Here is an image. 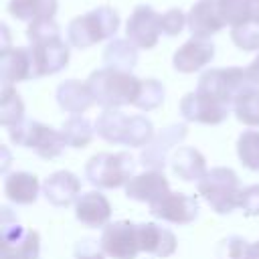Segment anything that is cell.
<instances>
[{
	"label": "cell",
	"instance_id": "obj_24",
	"mask_svg": "<svg viewBox=\"0 0 259 259\" xmlns=\"http://www.w3.org/2000/svg\"><path fill=\"white\" fill-rule=\"evenodd\" d=\"M154 125L148 117L144 115H132L130 123H127V132H125V140L123 146L130 148H140V146H148L154 140Z\"/></svg>",
	"mask_w": 259,
	"mask_h": 259
},
{
	"label": "cell",
	"instance_id": "obj_6",
	"mask_svg": "<svg viewBox=\"0 0 259 259\" xmlns=\"http://www.w3.org/2000/svg\"><path fill=\"white\" fill-rule=\"evenodd\" d=\"M99 245L107 257L113 259H136L140 249L138 225L130 221H115L103 227Z\"/></svg>",
	"mask_w": 259,
	"mask_h": 259
},
{
	"label": "cell",
	"instance_id": "obj_26",
	"mask_svg": "<svg viewBox=\"0 0 259 259\" xmlns=\"http://www.w3.org/2000/svg\"><path fill=\"white\" fill-rule=\"evenodd\" d=\"M32 75V69L28 67L26 55L22 51H16L14 55L4 57V81H22Z\"/></svg>",
	"mask_w": 259,
	"mask_h": 259
},
{
	"label": "cell",
	"instance_id": "obj_27",
	"mask_svg": "<svg viewBox=\"0 0 259 259\" xmlns=\"http://www.w3.org/2000/svg\"><path fill=\"white\" fill-rule=\"evenodd\" d=\"M164 101V87L150 79L146 83H142V91H140V97L136 101V107L142 109V111H150V109H156L160 103Z\"/></svg>",
	"mask_w": 259,
	"mask_h": 259
},
{
	"label": "cell",
	"instance_id": "obj_11",
	"mask_svg": "<svg viewBox=\"0 0 259 259\" xmlns=\"http://www.w3.org/2000/svg\"><path fill=\"white\" fill-rule=\"evenodd\" d=\"M168 192H170V184L164 172L160 170H146L142 174H136L125 184V196L130 200L148 202V206L160 200L162 196H166Z\"/></svg>",
	"mask_w": 259,
	"mask_h": 259
},
{
	"label": "cell",
	"instance_id": "obj_23",
	"mask_svg": "<svg viewBox=\"0 0 259 259\" xmlns=\"http://www.w3.org/2000/svg\"><path fill=\"white\" fill-rule=\"evenodd\" d=\"M237 156L245 168L259 172V132L257 130H245L237 138Z\"/></svg>",
	"mask_w": 259,
	"mask_h": 259
},
{
	"label": "cell",
	"instance_id": "obj_14",
	"mask_svg": "<svg viewBox=\"0 0 259 259\" xmlns=\"http://www.w3.org/2000/svg\"><path fill=\"white\" fill-rule=\"evenodd\" d=\"M138 235H140V249L144 253H150L162 259L176 253V247H178L176 235L158 223H140Z\"/></svg>",
	"mask_w": 259,
	"mask_h": 259
},
{
	"label": "cell",
	"instance_id": "obj_31",
	"mask_svg": "<svg viewBox=\"0 0 259 259\" xmlns=\"http://www.w3.org/2000/svg\"><path fill=\"white\" fill-rule=\"evenodd\" d=\"M247 77H249L253 83H259V59L251 65V69L247 71Z\"/></svg>",
	"mask_w": 259,
	"mask_h": 259
},
{
	"label": "cell",
	"instance_id": "obj_2",
	"mask_svg": "<svg viewBox=\"0 0 259 259\" xmlns=\"http://www.w3.org/2000/svg\"><path fill=\"white\" fill-rule=\"evenodd\" d=\"M198 194L210 204V208L217 214H229L241 204V180L235 170L217 166L210 168L204 178L196 182Z\"/></svg>",
	"mask_w": 259,
	"mask_h": 259
},
{
	"label": "cell",
	"instance_id": "obj_13",
	"mask_svg": "<svg viewBox=\"0 0 259 259\" xmlns=\"http://www.w3.org/2000/svg\"><path fill=\"white\" fill-rule=\"evenodd\" d=\"M75 217L81 225L89 229L107 227L111 219V204L99 190L83 192L75 202Z\"/></svg>",
	"mask_w": 259,
	"mask_h": 259
},
{
	"label": "cell",
	"instance_id": "obj_5",
	"mask_svg": "<svg viewBox=\"0 0 259 259\" xmlns=\"http://www.w3.org/2000/svg\"><path fill=\"white\" fill-rule=\"evenodd\" d=\"M0 259H38L40 237L32 229H22L16 219L8 223L2 217L0 223Z\"/></svg>",
	"mask_w": 259,
	"mask_h": 259
},
{
	"label": "cell",
	"instance_id": "obj_10",
	"mask_svg": "<svg viewBox=\"0 0 259 259\" xmlns=\"http://www.w3.org/2000/svg\"><path fill=\"white\" fill-rule=\"evenodd\" d=\"M180 115L186 121L217 125L229 117V105L196 91V93L184 95V99L180 101Z\"/></svg>",
	"mask_w": 259,
	"mask_h": 259
},
{
	"label": "cell",
	"instance_id": "obj_7",
	"mask_svg": "<svg viewBox=\"0 0 259 259\" xmlns=\"http://www.w3.org/2000/svg\"><path fill=\"white\" fill-rule=\"evenodd\" d=\"M245 75L241 69H217V71H208L200 77L198 89L200 93L225 103L231 107V103H235L237 95L247 87L245 83Z\"/></svg>",
	"mask_w": 259,
	"mask_h": 259
},
{
	"label": "cell",
	"instance_id": "obj_18",
	"mask_svg": "<svg viewBox=\"0 0 259 259\" xmlns=\"http://www.w3.org/2000/svg\"><path fill=\"white\" fill-rule=\"evenodd\" d=\"M127 123L130 117L123 115L119 109H105L95 121V132L99 138H103L109 144H123Z\"/></svg>",
	"mask_w": 259,
	"mask_h": 259
},
{
	"label": "cell",
	"instance_id": "obj_30",
	"mask_svg": "<svg viewBox=\"0 0 259 259\" xmlns=\"http://www.w3.org/2000/svg\"><path fill=\"white\" fill-rule=\"evenodd\" d=\"M111 49H113V51L107 53V61H109L111 65H119V67H121V61H119V59H123L125 67H132V65L136 63V55H134L132 51H123L125 47H123L121 42H117V45L111 47Z\"/></svg>",
	"mask_w": 259,
	"mask_h": 259
},
{
	"label": "cell",
	"instance_id": "obj_22",
	"mask_svg": "<svg viewBox=\"0 0 259 259\" xmlns=\"http://www.w3.org/2000/svg\"><path fill=\"white\" fill-rule=\"evenodd\" d=\"M20 121H24V103L20 95L6 85L2 89V99H0V123L12 127L18 125Z\"/></svg>",
	"mask_w": 259,
	"mask_h": 259
},
{
	"label": "cell",
	"instance_id": "obj_15",
	"mask_svg": "<svg viewBox=\"0 0 259 259\" xmlns=\"http://www.w3.org/2000/svg\"><path fill=\"white\" fill-rule=\"evenodd\" d=\"M170 166H172V172L184 182H198L208 172L204 156L196 148H190V146L178 148L174 156L170 158Z\"/></svg>",
	"mask_w": 259,
	"mask_h": 259
},
{
	"label": "cell",
	"instance_id": "obj_9",
	"mask_svg": "<svg viewBox=\"0 0 259 259\" xmlns=\"http://www.w3.org/2000/svg\"><path fill=\"white\" fill-rule=\"evenodd\" d=\"M198 200L192 194L184 192H168L154 204H150V214L174 225H190L198 219Z\"/></svg>",
	"mask_w": 259,
	"mask_h": 259
},
{
	"label": "cell",
	"instance_id": "obj_28",
	"mask_svg": "<svg viewBox=\"0 0 259 259\" xmlns=\"http://www.w3.org/2000/svg\"><path fill=\"white\" fill-rule=\"evenodd\" d=\"M245 217H259V184H251L241 192V204Z\"/></svg>",
	"mask_w": 259,
	"mask_h": 259
},
{
	"label": "cell",
	"instance_id": "obj_19",
	"mask_svg": "<svg viewBox=\"0 0 259 259\" xmlns=\"http://www.w3.org/2000/svg\"><path fill=\"white\" fill-rule=\"evenodd\" d=\"M61 134H63L67 146H71V148H85L93 140L95 125H91V121L87 117H83V115H73V117H69L63 123Z\"/></svg>",
	"mask_w": 259,
	"mask_h": 259
},
{
	"label": "cell",
	"instance_id": "obj_21",
	"mask_svg": "<svg viewBox=\"0 0 259 259\" xmlns=\"http://www.w3.org/2000/svg\"><path fill=\"white\" fill-rule=\"evenodd\" d=\"M210 57H212V47L188 42V45L182 47V51L176 53V57H174V67H176L178 71H182V73H190V71L200 69Z\"/></svg>",
	"mask_w": 259,
	"mask_h": 259
},
{
	"label": "cell",
	"instance_id": "obj_17",
	"mask_svg": "<svg viewBox=\"0 0 259 259\" xmlns=\"http://www.w3.org/2000/svg\"><path fill=\"white\" fill-rule=\"evenodd\" d=\"M59 107L67 113H83L93 105V95L89 85H81L77 81H67L57 89Z\"/></svg>",
	"mask_w": 259,
	"mask_h": 259
},
{
	"label": "cell",
	"instance_id": "obj_8",
	"mask_svg": "<svg viewBox=\"0 0 259 259\" xmlns=\"http://www.w3.org/2000/svg\"><path fill=\"white\" fill-rule=\"evenodd\" d=\"M188 134L186 123H172L168 127H164L162 132H158L154 136V140L144 146L142 154H140V164L148 170H160L164 172V166L168 164V154L174 146H178Z\"/></svg>",
	"mask_w": 259,
	"mask_h": 259
},
{
	"label": "cell",
	"instance_id": "obj_4",
	"mask_svg": "<svg viewBox=\"0 0 259 259\" xmlns=\"http://www.w3.org/2000/svg\"><path fill=\"white\" fill-rule=\"evenodd\" d=\"M8 136H10L12 144L32 150L42 160L59 158L67 146L61 130H55V127L45 125V123L34 121V119L20 121L18 125L8 127Z\"/></svg>",
	"mask_w": 259,
	"mask_h": 259
},
{
	"label": "cell",
	"instance_id": "obj_1",
	"mask_svg": "<svg viewBox=\"0 0 259 259\" xmlns=\"http://www.w3.org/2000/svg\"><path fill=\"white\" fill-rule=\"evenodd\" d=\"M89 89L95 103L105 109H117L121 105H136L142 91V83L140 79L127 73L105 69L91 75Z\"/></svg>",
	"mask_w": 259,
	"mask_h": 259
},
{
	"label": "cell",
	"instance_id": "obj_16",
	"mask_svg": "<svg viewBox=\"0 0 259 259\" xmlns=\"http://www.w3.org/2000/svg\"><path fill=\"white\" fill-rule=\"evenodd\" d=\"M38 178L30 172H12L4 178V194L14 204H32L38 198Z\"/></svg>",
	"mask_w": 259,
	"mask_h": 259
},
{
	"label": "cell",
	"instance_id": "obj_12",
	"mask_svg": "<svg viewBox=\"0 0 259 259\" xmlns=\"http://www.w3.org/2000/svg\"><path fill=\"white\" fill-rule=\"evenodd\" d=\"M42 196L53 206H69L81 196V180L69 170L53 172L42 182Z\"/></svg>",
	"mask_w": 259,
	"mask_h": 259
},
{
	"label": "cell",
	"instance_id": "obj_32",
	"mask_svg": "<svg viewBox=\"0 0 259 259\" xmlns=\"http://www.w3.org/2000/svg\"><path fill=\"white\" fill-rule=\"evenodd\" d=\"M251 259H259V241L251 245Z\"/></svg>",
	"mask_w": 259,
	"mask_h": 259
},
{
	"label": "cell",
	"instance_id": "obj_3",
	"mask_svg": "<svg viewBox=\"0 0 259 259\" xmlns=\"http://www.w3.org/2000/svg\"><path fill=\"white\" fill-rule=\"evenodd\" d=\"M134 172H136V160L127 152H117V154L101 152L91 156L89 162L85 164V178L89 184L97 188L125 186L130 178L136 176Z\"/></svg>",
	"mask_w": 259,
	"mask_h": 259
},
{
	"label": "cell",
	"instance_id": "obj_25",
	"mask_svg": "<svg viewBox=\"0 0 259 259\" xmlns=\"http://www.w3.org/2000/svg\"><path fill=\"white\" fill-rule=\"evenodd\" d=\"M251 245L239 235L223 239L217 247V259H251Z\"/></svg>",
	"mask_w": 259,
	"mask_h": 259
},
{
	"label": "cell",
	"instance_id": "obj_20",
	"mask_svg": "<svg viewBox=\"0 0 259 259\" xmlns=\"http://www.w3.org/2000/svg\"><path fill=\"white\" fill-rule=\"evenodd\" d=\"M233 109L241 123H245L249 127H259V89L245 87L237 95Z\"/></svg>",
	"mask_w": 259,
	"mask_h": 259
},
{
	"label": "cell",
	"instance_id": "obj_29",
	"mask_svg": "<svg viewBox=\"0 0 259 259\" xmlns=\"http://www.w3.org/2000/svg\"><path fill=\"white\" fill-rule=\"evenodd\" d=\"M75 259H105V253L101 249V245L95 239H81L75 245Z\"/></svg>",
	"mask_w": 259,
	"mask_h": 259
}]
</instances>
